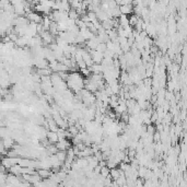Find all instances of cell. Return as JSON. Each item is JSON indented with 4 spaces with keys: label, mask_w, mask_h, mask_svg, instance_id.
I'll list each match as a JSON object with an SVG mask.
<instances>
[{
    "label": "cell",
    "mask_w": 187,
    "mask_h": 187,
    "mask_svg": "<svg viewBox=\"0 0 187 187\" xmlns=\"http://www.w3.org/2000/svg\"><path fill=\"white\" fill-rule=\"evenodd\" d=\"M36 173L41 176L42 180H44V178L49 177L51 174L53 173V171H51L49 168H37V170H36Z\"/></svg>",
    "instance_id": "obj_5"
},
{
    "label": "cell",
    "mask_w": 187,
    "mask_h": 187,
    "mask_svg": "<svg viewBox=\"0 0 187 187\" xmlns=\"http://www.w3.org/2000/svg\"><path fill=\"white\" fill-rule=\"evenodd\" d=\"M100 174H101L102 176H104V177L108 176V175H110V168H108L106 165H105V166H102L101 171H100Z\"/></svg>",
    "instance_id": "obj_17"
},
{
    "label": "cell",
    "mask_w": 187,
    "mask_h": 187,
    "mask_svg": "<svg viewBox=\"0 0 187 187\" xmlns=\"http://www.w3.org/2000/svg\"><path fill=\"white\" fill-rule=\"evenodd\" d=\"M83 3H86V4H90V3H92V0H81Z\"/></svg>",
    "instance_id": "obj_20"
},
{
    "label": "cell",
    "mask_w": 187,
    "mask_h": 187,
    "mask_svg": "<svg viewBox=\"0 0 187 187\" xmlns=\"http://www.w3.org/2000/svg\"><path fill=\"white\" fill-rule=\"evenodd\" d=\"M9 172L10 174H13V175H21V166H20L18 163L16 164H13L11 168H9Z\"/></svg>",
    "instance_id": "obj_8"
},
{
    "label": "cell",
    "mask_w": 187,
    "mask_h": 187,
    "mask_svg": "<svg viewBox=\"0 0 187 187\" xmlns=\"http://www.w3.org/2000/svg\"><path fill=\"white\" fill-rule=\"evenodd\" d=\"M68 1H69V0H68Z\"/></svg>",
    "instance_id": "obj_23"
},
{
    "label": "cell",
    "mask_w": 187,
    "mask_h": 187,
    "mask_svg": "<svg viewBox=\"0 0 187 187\" xmlns=\"http://www.w3.org/2000/svg\"><path fill=\"white\" fill-rule=\"evenodd\" d=\"M41 1H42V0H41ZM41 1H39V2H41Z\"/></svg>",
    "instance_id": "obj_22"
},
{
    "label": "cell",
    "mask_w": 187,
    "mask_h": 187,
    "mask_svg": "<svg viewBox=\"0 0 187 187\" xmlns=\"http://www.w3.org/2000/svg\"><path fill=\"white\" fill-rule=\"evenodd\" d=\"M41 23L43 24V26H44L45 30H48V29H49V25H51V20L49 19L48 16H44Z\"/></svg>",
    "instance_id": "obj_14"
},
{
    "label": "cell",
    "mask_w": 187,
    "mask_h": 187,
    "mask_svg": "<svg viewBox=\"0 0 187 187\" xmlns=\"http://www.w3.org/2000/svg\"><path fill=\"white\" fill-rule=\"evenodd\" d=\"M95 51H101V53H104V51H106V43H103V42L98 43V44L96 45V47H95Z\"/></svg>",
    "instance_id": "obj_16"
},
{
    "label": "cell",
    "mask_w": 187,
    "mask_h": 187,
    "mask_svg": "<svg viewBox=\"0 0 187 187\" xmlns=\"http://www.w3.org/2000/svg\"><path fill=\"white\" fill-rule=\"evenodd\" d=\"M119 10H121V14H131L133 12V6L131 3H128V4H121L119 6Z\"/></svg>",
    "instance_id": "obj_4"
},
{
    "label": "cell",
    "mask_w": 187,
    "mask_h": 187,
    "mask_svg": "<svg viewBox=\"0 0 187 187\" xmlns=\"http://www.w3.org/2000/svg\"><path fill=\"white\" fill-rule=\"evenodd\" d=\"M128 3H133V0H121V4H128Z\"/></svg>",
    "instance_id": "obj_18"
},
{
    "label": "cell",
    "mask_w": 187,
    "mask_h": 187,
    "mask_svg": "<svg viewBox=\"0 0 187 187\" xmlns=\"http://www.w3.org/2000/svg\"><path fill=\"white\" fill-rule=\"evenodd\" d=\"M55 146L57 147L58 150H63V151H67L71 147V142H70L69 139L67 138H63V139L58 140L57 142L55 143Z\"/></svg>",
    "instance_id": "obj_2"
},
{
    "label": "cell",
    "mask_w": 187,
    "mask_h": 187,
    "mask_svg": "<svg viewBox=\"0 0 187 187\" xmlns=\"http://www.w3.org/2000/svg\"><path fill=\"white\" fill-rule=\"evenodd\" d=\"M26 18H28V20H29L30 22H34V23H41L42 20H43V16H42L39 13L33 12V11H31L30 13H28Z\"/></svg>",
    "instance_id": "obj_3"
},
{
    "label": "cell",
    "mask_w": 187,
    "mask_h": 187,
    "mask_svg": "<svg viewBox=\"0 0 187 187\" xmlns=\"http://www.w3.org/2000/svg\"><path fill=\"white\" fill-rule=\"evenodd\" d=\"M118 23H119V25L124 29L126 28L127 25H129V21H128V16L126 14H121V16H118Z\"/></svg>",
    "instance_id": "obj_7"
},
{
    "label": "cell",
    "mask_w": 187,
    "mask_h": 187,
    "mask_svg": "<svg viewBox=\"0 0 187 187\" xmlns=\"http://www.w3.org/2000/svg\"><path fill=\"white\" fill-rule=\"evenodd\" d=\"M46 138L51 143H56L58 141V135L56 131H51V130H48L46 133Z\"/></svg>",
    "instance_id": "obj_6"
},
{
    "label": "cell",
    "mask_w": 187,
    "mask_h": 187,
    "mask_svg": "<svg viewBox=\"0 0 187 187\" xmlns=\"http://www.w3.org/2000/svg\"><path fill=\"white\" fill-rule=\"evenodd\" d=\"M68 16H69V19H71V20H75L76 21L77 19H79V14H78V12L76 11V9H71L68 11Z\"/></svg>",
    "instance_id": "obj_12"
},
{
    "label": "cell",
    "mask_w": 187,
    "mask_h": 187,
    "mask_svg": "<svg viewBox=\"0 0 187 187\" xmlns=\"http://www.w3.org/2000/svg\"><path fill=\"white\" fill-rule=\"evenodd\" d=\"M80 70V72H81V76L84 77V78H89L90 76H91V71H90V69L88 68V67H86V68H81Z\"/></svg>",
    "instance_id": "obj_15"
},
{
    "label": "cell",
    "mask_w": 187,
    "mask_h": 187,
    "mask_svg": "<svg viewBox=\"0 0 187 187\" xmlns=\"http://www.w3.org/2000/svg\"><path fill=\"white\" fill-rule=\"evenodd\" d=\"M39 1H41V0H30V2L32 3V4H37V3H39Z\"/></svg>",
    "instance_id": "obj_19"
},
{
    "label": "cell",
    "mask_w": 187,
    "mask_h": 187,
    "mask_svg": "<svg viewBox=\"0 0 187 187\" xmlns=\"http://www.w3.org/2000/svg\"><path fill=\"white\" fill-rule=\"evenodd\" d=\"M110 175H111V177L113 181H115L116 178H118L121 176V170L117 168H110Z\"/></svg>",
    "instance_id": "obj_9"
},
{
    "label": "cell",
    "mask_w": 187,
    "mask_h": 187,
    "mask_svg": "<svg viewBox=\"0 0 187 187\" xmlns=\"http://www.w3.org/2000/svg\"><path fill=\"white\" fill-rule=\"evenodd\" d=\"M30 161L29 159H25V158H21L19 159V162H18V164L21 166V168H30Z\"/></svg>",
    "instance_id": "obj_11"
},
{
    "label": "cell",
    "mask_w": 187,
    "mask_h": 187,
    "mask_svg": "<svg viewBox=\"0 0 187 187\" xmlns=\"http://www.w3.org/2000/svg\"><path fill=\"white\" fill-rule=\"evenodd\" d=\"M138 20H139V16H136V14H131V16H130V18H128V21H129V25L131 26V28H133V26H135L137 24Z\"/></svg>",
    "instance_id": "obj_13"
},
{
    "label": "cell",
    "mask_w": 187,
    "mask_h": 187,
    "mask_svg": "<svg viewBox=\"0 0 187 187\" xmlns=\"http://www.w3.org/2000/svg\"><path fill=\"white\" fill-rule=\"evenodd\" d=\"M2 143H3V147H4L6 149H11V148H13V139L10 138V137H4Z\"/></svg>",
    "instance_id": "obj_10"
},
{
    "label": "cell",
    "mask_w": 187,
    "mask_h": 187,
    "mask_svg": "<svg viewBox=\"0 0 187 187\" xmlns=\"http://www.w3.org/2000/svg\"><path fill=\"white\" fill-rule=\"evenodd\" d=\"M101 1H105V2H106V1H108V0H101Z\"/></svg>",
    "instance_id": "obj_21"
},
{
    "label": "cell",
    "mask_w": 187,
    "mask_h": 187,
    "mask_svg": "<svg viewBox=\"0 0 187 187\" xmlns=\"http://www.w3.org/2000/svg\"><path fill=\"white\" fill-rule=\"evenodd\" d=\"M88 51H89L90 55H91V58H92L93 63H102L103 58H104L103 53L95 51V49H88Z\"/></svg>",
    "instance_id": "obj_1"
}]
</instances>
